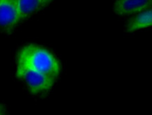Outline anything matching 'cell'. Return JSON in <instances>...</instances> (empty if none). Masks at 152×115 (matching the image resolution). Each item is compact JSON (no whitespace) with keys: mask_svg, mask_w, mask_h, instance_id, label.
Masks as SVG:
<instances>
[{"mask_svg":"<svg viewBox=\"0 0 152 115\" xmlns=\"http://www.w3.org/2000/svg\"><path fill=\"white\" fill-rule=\"evenodd\" d=\"M16 66L35 71L55 79L61 71L58 59L48 49L35 44H28L19 49Z\"/></svg>","mask_w":152,"mask_h":115,"instance_id":"6da1fadb","label":"cell"},{"mask_svg":"<svg viewBox=\"0 0 152 115\" xmlns=\"http://www.w3.org/2000/svg\"><path fill=\"white\" fill-rule=\"evenodd\" d=\"M7 113V107L4 105L0 104V115H6Z\"/></svg>","mask_w":152,"mask_h":115,"instance_id":"52a82bcc","label":"cell"},{"mask_svg":"<svg viewBox=\"0 0 152 115\" xmlns=\"http://www.w3.org/2000/svg\"><path fill=\"white\" fill-rule=\"evenodd\" d=\"M41 1H42V3L44 4H45V7H46V6L48 5L52 1V0H41Z\"/></svg>","mask_w":152,"mask_h":115,"instance_id":"ba28073f","label":"cell"},{"mask_svg":"<svg viewBox=\"0 0 152 115\" xmlns=\"http://www.w3.org/2000/svg\"><path fill=\"white\" fill-rule=\"evenodd\" d=\"M16 76L18 79L23 80L33 95L49 91L56 80L45 74L19 66H16Z\"/></svg>","mask_w":152,"mask_h":115,"instance_id":"7a4b0ae2","label":"cell"},{"mask_svg":"<svg viewBox=\"0 0 152 115\" xmlns=\"http://www.w3.org/2000/svg\"><path fill=\"white\" fill-rule=\"evenodd\" d=\"M152 8V0H115L113 11L121 16L135 15Z\"/></svg>","mask_w":152,"mask_h":115,"instance_id":"277c9868","label":"cell"},{"mask_svg":"<svg viewBox=\"0 0 152 115\" xmlns=\"http://www.w3.org/2000/svg\"><path fill=\"white\" fill-rule=\"evenodd\" d=\"M20 21L16 0H0V32L11 33Z\"/></svg>","mask_w":152,"mask_h":115,"instance_id":"3957f363","label":"cell"},{"mask_svg":"<svg viewBox=\"0 0 152 115\" xmlns=\"http://www.w3.org/2000/svg\"><path fill=\"white\" fill-rule=\"evenodd\" d=\"M152 26V8L134 15L125 26L126 32H132Z\"/></svg>","mask_w":152,"mask_h":115,"instance_id":"5b68a950","label":"cell"},{"mask_svg":"<svg viewBox=\"0 0 152 115\" xmlns=\"http://www.w3.org/2000/svg\"><path fill=\"white\" fill-rule=\"evenodd\" d=\"M20 21L28 18L45 6L41 0H16Z\"/></svg>","mask_w":152,"mask_h":115,"instance_id":"8992f818","label":"cell"}]
</instances>
